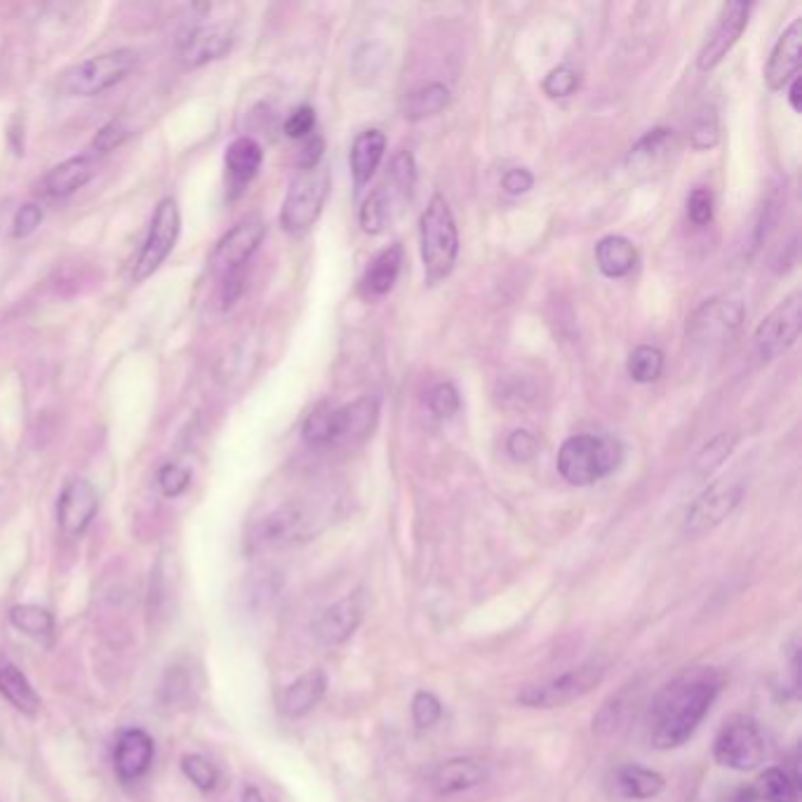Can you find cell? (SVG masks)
<instances>
[{
	"label": "cell",
	"mask_w": 802,
	"mask_h": 802,
	"mask_svg": "<svg viewBox=\"0 0 802 802\" xmlns=\"http://www.w3.org/2000/svg\"><path fill=\"white\" fill-rule=\"evenodd\" d=\"M723 678L713 666H694L661 687L647 713V737L659 751L683 746L711 711Z\"/></svg>",
	"instance_id": "1"
},
{
	"label": "cell",
	"mask_w": 802,
	"mask_h": 802,
	"mask_svg": "<svg viewBox=\"0 0 802 802\" xmlns=\"http://www.w3.org/2000/svg\"><path fill=\"white\" fill-rule=\"evenodd\" d=\"M419 245L426 283L436 285L450 276L459 255V231L452 207L440 193H436L421 212Z\"/></svg>",
	"instance_id": "2"
},
{
	"label": "cell",
	"mask_w": 802,
	"mask_h": 802,
	"mask_svg": "<svg viewBox=\"0 0 802 802\" xmlns=\"http://www.w3.org/2000/svg\"><path fill=\"white\" fill-rule=\"evenodd\" d=\"M624 450L607 436H572L560 445L556 466L570 485L586 487L619 469Z\"/></svg>",
	"instance_id": "3"
},
{
	"label": "cell",
	"mask_w": 802,
	"mask_h": 802,
	"mask_svg": "<svg viewBox=\"0 0 802 802\" xmlns=\"http://www.w3.org/2000/svg\"><path fill=\"white\" fill-rule=\"evenodd\" d=\"M139 55L130 48H118L104 55L90 57L71 66L59 80V90L66 97H99L106 90L116 88L135 71Z\"/></svg>",
	"instance_id": "4"
},
{
	"label": "cell",
	"mask_w": 802,
	"mask_h": 802,
	"mask_svg": "<svg viewBox=\"0 0 802 802\" xmlns=\"http://www.w3.org/2000/svg\"><path fill=\"white\" fill-rule=\"evenodd\" d=\"M327 193H330V172L323 165L313 170H299L280 207V226L287 233L309 231L323 212Z\"/></svg>",
	"instance_id": "5"
},
{
	"label": "cell",
	"mask_w": 802,
	"mask_h": 802,
	"mask_svg": "<svg viewBox=\"0 0 802 802\" xmlns=\"http://www.w3.org/2000/svg\"><path fill=\"white\" fill-rule=\"evenodd\" d=\"M605 678V666L598 664V661H591V664H584L574 671H567L558 678L544 680V683L537 685H527L518 692V704H523L527 708H560L572 704L581 697H586L588 692H593L596 687L603 683Z\"/></svg>",
	"instance_id": "6"
},
{
	"label": "cell",
	"mask_w": 802,
	"mask_h": 802,
	"mask_svg": "<svg viewBox=\"0 0 802 802\" xmlns=\"http://www.w3.org/2000/svg\"><path fill=\"white\" fill-rule=\"evenodd\" d=\"M179 231H182L179 205L175 198L167 196L160 200L156 212H153L149 233H146L142 252H139L135 269H132V280H135V283H144L146 278H151L153 273L165 264L170 252L175 250Z\"/></svg>",
	"instance_id": "7"
},
{
	"label": "cell",
	"mask_w": 802,
	"mask_h": 802,
	"mask_svg": "<svg viewBox=\"0 0 802 802\" xmlns=\"http://www.w3.org/2000/svg\"><path fill=\"white\" fill-rule=\"evenodd\" d=\"M713 758L718 765L737 772H751L763 763L765 739L755 720L746 718V715H734V718L725 720L723 730L715 737Z\"/></svg>",
	"instance_id": "8"
},
{
	"label": "cell",
	"mask_w": 802,
	"mask_h": 802,
	"mask_svg": "<svg viewBox=\"0 0 802 802\" xmlns=\"http://www.w3.org/2000/svg\"><path fill=\"white\" fill-rule=\"evenodd\" d=\"M800 325H802V302L800 294L795 292L791 297H786L777 309L767 313V316L760 320V325L755 327L753 346L758 358L770 363V360H777L779 356H784L786 351H791L793 344L798 342L800 337Z\"/></svg>",
	"instance_id": "9"
},
{
	"label": "cell",
	"mask_w": 802,
	"mask_h": 802,
	"mask_svg": "<svg viewBox=\"0 0 802 802\" xmlns=\"http://www.w3.org/2000/svg\"><path fill=\"white\" fill-rule=\"evenodd\" d=\"M741 494L744 490L734 480H718V483L708 485L685 513V532L692 537L711 532L713 527L732 516V511L739 506Z\"/></svg>",
	"instance_id": "10"
},
{
	"label": "cell",
	"mask_w": 802,
	"mask_h": 802,
	"mask_svg": "<svg viewBox=\"0 0 802 802\" xmlns=\"http://www.w3.org/2000/svg\"><path fill=\"white\" fill-rule=\"evenodd\" d=\"M379 421V398L363 396L342 407H327V445H358Z\"/></svg>",
	"instance_id": "11"
},
{
	"label": "cell",
	"mask_w": 802,
	"mask_h": 802,
	"mask_svg": "<svg viewBox=\"0 0 802 802\" xmlns=\"http://www.w3.org/2000/svg\"><path fill=\"white\" fill-rule=\"evenodd\" d=\"M266 236V224L262 217L252 215L238 222L229 233L219 238V243L212 252V269L222 276L243 271V266L250 262L252 255L259 250Z\"/></svg>",
	"instance_id": "12"
},
{
	"label": "cell",
	"mask_w": 802,
	"mask_h": 802,
	"mask_svg": "<svg viewBox=\"0 0 802 802\" xmlns=\"http://www.w3.org/2000/svg\"><path fill=\"white\" fill-rule=\"evenodd\" d=\"M748 17H751V5L744 3V0H732V3L723 5L711 36H708L704 48L699 52L697 64L701 71L715 69V66L730 55V50L737 45L741 33L746 31Z\"/></svg>",
	"instance_id": "13"
},
{
	"label": "cell",
	"mask_w": 802,
	"mask_h": 802,
	"mask_svg": "<svg viewBox=\"0 0 802 802\" xmlns=\"http://www.w3.org/2000/svg\"><path fill=\"white\" fill-rule=\"evenodd\" d=\"M744 318V306L734 299H708L694 311L687 323V339L692 342H720L734 332Z\"/></svg>",
	"instance_id": "14"
},
{
	"label": "cell",
	"mask_w": 802,
	"mask_h": 802,
	"mask_svg": "<svg viewBox=\"0 0 802 802\" xmlns=\"http://www.w3.org/2000/svg\"><path fill=\"white\" fill-rule=\"evenodd\" d=\"M97 509H99V497L95 485L83 478L71 480V483L62 490V494H59L57 501L59 527H62L64 534H69V537H80V534L88 530L92 520H95Z\"/></svg>",
	"instance_id": "15"
},
{
	"label": "cell",
	"mask_w": 802,
	"mask_h": 802,
	"mask_svg": "<svg viewBox=\"0 0 802 802\" xmlns=\"http://www.w3.org/2000/svg\"><path fill=\"white\" fill-rule=\"evenodd\" d=\"M363 621V598L360 593L346 596L313 619L311 631L320 645L334 647L349 640Z\"/></svg>",
	"instance_id": "16"
},
{
	"label": "cell",
	"mask_w": 802,
	"mask_h": 802,
	"mask_svg": "<svg viewBox=\"0 0 802 802\" xmlns=\"http://www.w3.org/2000/svg\"><path fill=\"white\" fill-rule=\"evenodd\" d=\"M264 163V151L257 139L238 137L226 146L224 153V170H226V186L229 196L236 200L245 193L247 186L255 182Z\"/></svg>",
	"instance_id": "17"
},
{
	"label": "cell",
	"mask_w": 802,
	"mask_h": 802,
	"mask_svg": "<svg viewBox=\"0 0 802 802\" xmlns=\"http://www.w3.org/2000/svg\"><path fill=\"white\" fill-rule=\"evenodd\" d=\"M802 59V19H793L774 45L765 66V83L770 90H781L798 76Z\"/></svg>",
	"instance_id": "18"
},
{
	"label": "cell",
	"mask_w": 802,
	"mask_h": 802,
	"mask_svg": "<svg viewBox=\"0 0 802 802\" xmlns=\"http://www.w3.org/2000/svg\"><path fill=\"white\" fill-rule=\"evenodd\" d=\"M233 45V33L229 26L224 24H210V26H196L189 36L182 40L179 48V57H182L184 66H205L207 62L222 59Z\"/></svg>",
	"instance_id": "19"
},
{
	"label": "cell",
	"mask_w": 802,
	"mask_h": 802,
	"mask_svg": "<svg viewBox=\"0 0 802 802\" xmlns=\"http://www.w3.org/2000/svg\"><path fill=\"white\" fill-rule=\"evenodd\" d=\"M306 530V513L299 506H283V509L269 513L252 527L250 544L252 548H271L283 546L287 541L302 537Z\"/></svg>",
	"instance_id": "20"
},
{
	"label": "cell",
	"mask_w": 802,
	"mask_h": 802,
	"mask_svg": "<svg viewBox=\"0 0 802 802\" xmlns=\"http://www.w3.org/2000/svg\"><path fill=\"white\" fill-rule=\"evenodd\" d=\"M153 739L144 730H125L118 737L116 751H113V765L118 777L123 781H135L149 772L153 763Z\"/></svg>",
	"instance_id": "21"
},
{
	"label": "cell",
	"mask_w": 802,
	"mask_h": 802,
	"mask_svg": "<svg viewBox=\"0 0 802 802\" xmlns=\"http://www.w3.org/2000/svg\"><path fill=\"white\" fill-rule=\"evenodd\" d=\"M92 177H95V160H92L90 153L73 156L52 167L48 175H45L43 184H40V191L48 198H69L83 189Z\"/></svg>",
	"instance_id": "22"
},
{
	"label": "cell",
	"mask_w": 802,
	"mask_h": 802,
	"mask_svg": "<svg viewBox=\"0 0 802 802\" xmlns=\"http://www.w3.org/2000/svg\"><path fill=\"white\" fill-rule=\"evenodd\" d=\"M487 777H490V772H487V765L483 760L454 758L436 767L431 784L440 795H454L483 784Z\"/></svg>",
	"instance_id": "23"
},
{
	"label": "cell",
	"mask_w": 802,
	"mask_h": 802,
	"mask_svg": "<svg viewBox=\"0 0 802 802\" xmlns=\"http://www.w3.org/2000/svg\"><path fill=\"white\" fill-rule=\"evenodd\" d=\"M325 690L327 675L320 668H311V671L299 675L292 685H287L283 697H280V711L287 718H302L318 706V701L325 697Z\"/></svg>",
	"instance_id": "24"
},
{
	"label": "cell",
	"mask_w": 802,
	"mask_h": 802,
	"mask_svg": "<svg viewBox=\"0 0 802 802\" xmlns=\"http://www.w3.org/2000/svg\"><path fill=\"white\" fill-rule=\"evenodd\" d=\"M673 151H675L673 130L654 128L650 132H645V135L633 144L631 153H628V165H631V170L652 175L654 170H661V167L671 160Z\"/></svg>",
	"instance_id": "25"
},
{
	"label": "cell",
	"mask_w": 802,
	"mask_h": 802,
	"mask_svg": "<svg viewBox=\"0 0 802 802\" xmlns=\"http://www.w3.org/2000/svg\"><path fill=\"white\" fill-rule=\"evenodd\" d=\"M386 151V137L384 132L379 130H365L353 139L351 146V175L356 189H363L365 184H370V179L377 172V167L382 165Z\"/></svg>",
	"instance_id": "26"
},
{
	"label": "cell",
	"mask_w": 802,
	"mask_h": 802,
	"mask_svg": "<svg viewBox=\"0 0 802 802\" xmlns=\"http://www.w3.org/2000/svg\"><path fill=\"white\" fill-rule=\"evenodd\" d=\"M664 786H666V781L661 774L645 770V767H638V765L619 767V770L612 774V781H610L612 795L621 800L654 798V795H659L661 791H664Z\"/></svg>",
	"instance_id": "27"
},
{
	"label": "cell",
	"mask_w": 802,
	"mask_h": 802,
	"mask_svg": "<svg viewBox=\"0 0 802 802\" xmlns=\"http://www.w3.org/2000/svg\"><path fill=\"white\" fill-rule=\"evenodd\" d=\"M596 264L607 278H626L638 264L636 245L624 236H605L596 245Z\"/></svg>",
	"instance_id": "28"
},
{
	"label": "cell",
	"mask_w": 802,
	"mask_h": 802,
	"mask_svg": "<svg viewBox=\"0 0 802 802\" xmlns=\"http://www.w3.org/2000/svg\"><path fill=\"white\" fill-rule=\"evenodd\" d=\"M400 266H403V247L391 245L379 252L372 259V264L367 266L363 276V290L367 297H384V294H389L398 280Z\"/></svg>",
	"instance_id": "29"
},
{
	"label": "cell",
	"mask_w": 802,
	"mask_h": 802,
	"mask_svg": "<svg viewBox=\"0 0 802 802\" xmlns=\"http://www.w3.org/2000/svg\"><path fill=\"white\" fill-rule=\"evenodd\" d=\"M400 203H405V200L389 184L372 191L365 198L363 207H360V226H363V231L370 233V236L382 233L393 222V215H396Z\"/></svg>",
	"instance_id": "30"
},
{
	"label": "cell",
	"mask_w": 802,
	"mask_h": 802,
	"mask_svg": "<svg viewBox=\"0 0 802 802\" xmlns=\"http://www.w3.org/2000/svg\"><path fill=\"white\" fill-rule=\"evenodd\" d=\"M0 694H3L19 713L24 715L38 713L40 708L38 692L33 690L29 678H26L15 664H10V661H3V664H0Z\"/></svg>",
	"instance_id": "31"
},
{
	"label": "cell",
	"mask_w": 802,
	"mask_h": 802,
	"mask_svg": "<svg viewBox=\"0 0 802 802\" xmlns=\"http://www.w3.org/2000/svg\"><path fill=\"white\" fill-rule=\"evenodd\" d=\"M450 104V90L443 83H429L421 88L412 90L403 102V116L407 120H424L431 116H438L445 106Z\"/></svg>",
	"instance_id": "32"
},
{
	"label": "cell",
	"mask_w": 802,
	"mask_h": 802,
	"mask_svg": "<svg viewBox=\"0 0 802 802\" xmlns=\"http://www.w3.org/2000/svg\"><path fill=\"white\" fill-rule=\"evenodd\" d=\"M753 793L763 802H800V777H791L779 767H770L755 781Z\"/></svg>",
	"instance_id": "33"
},
{
	"label": "cell",
	"mask_w": 802,
	"mask_h": 802,
	"mask_svg": "<svg viewBox=\"0 0 802 802\" xmlns=\"http://www.w3.org/2000/svg\"><path fill=\"white\" fill-rule=\"evenodd\" d=\"M628 377L638 384H652L657 382L664 372V353L657 346H638L631 351L626 363Z\"/></svg>",
	"instance_id": "34"
},
{
	"label": "cell",
	"mask_w": 802,
	"mask_h": 802,
	"mask_svg": "<svg viewBox=\"0 0 802 802\" xmlns=\"http://www.w3.org/2000/svg\"><path fill=\"white\" fill-rule=\"evenodd\" d=\"M10 624L26 633V636L45 638L55 628V619H52L48 610H43L38 605H15L10 610Z\"/></svg>",
	"instance_id": "35"
},
{
	"label": "cell",
	"mask_w": 802,
	"mask_h": 802,
	"mask_svg": "<svg viewBox=\"0 0 802 802\" xmlns=\"http://www.w3.org/2000/svg\"><path fill=\"white\" fill-rule=\"evenodd\" d=\"M734 445H737V436H734V433L723 431V433H718V436H713L697 452V457H694V471H697L699 476H706V473L718 469V466L723 464L727 457H730Z\"/></svg>",
	"instance_id": "36"
},
{
	"label": "cell",
	"mask_w": 802,
	"mask_h": 802,
	"mask_svg": "<svg viewBox=\"0 0 802 802\" xmlns=\"http://www.w3.org/2000/svg\"><path fill=\"white\" fill-rule=\"evenodd\" d=\"M386 184H389L403 200L412 198L414 184H417V165H414V156L410 151H398L396 156L391 158Z\"/></svg>",
	"instance_id": "37"
},
{
	"label": "cell",
	"mask_w": 802,
	"mask_h": 802,
	"mask_svg": "<svg viewBox=\"0 0 802 802\" xmlns=\"http://www.w3.org/2000/svg\"><path fill=\"white\" fill-rule=\"evenodd\" d=\"M720 139L718 113L713 106H704L690 125V146L694 151H711Z\"/></svg>",
	"instance_id": "38"
},
{
	"label": "cell",
	"mask_w": 802,
	"mask_h": 802,
	"mask_svg": "<svg viewBox=\"0 0 802 802\" xmlns=\"http://www.w3.org/2000/svg\"><path fill=\"white\" fill-rule=\"evenodd\" d=\"M497 398L506 407H525L537 398V386L527 377H506L497 386Z\"/></svg>",
	"instance_id": "39"
},
{
	"label": "cell",
	"mask_w": 802,
	"mask_h": 802,
	"mask_svg": "<svg viewBox=\"0 0 802 802\" xmlns=\"http://www.w3.org/2000/svg\"><path fill=\"white\" fill-rule=\"evenodd\" d=\"M182 772L186 774V779H189L191 784L196 786L198 791H203V793L212 791V788H215L217 781H219L217 767L212 765L207 758H203V755H196V753L184 755V758H182Z\"/></svg>",
	"instance_id": "40"
},
{
	"label": "cell",
	"mask_w": 802,
	"mask_h": 802,
	"mask_svg": "<svg viewBox=\"0 0 802 802\" xmlns=\"http://www.w3.org/2000/svg\"><path fill=\"white\" fill-rule=\"evenodd\" d=\"M459 405V391L450 382L436 384L426 393V407H429V412L436 419H452L459 412Z\"/></svg>",
	"instance_id": "41"
},
{
	"label": "cell",
	"mask_w": 802,
	"mask_h": 802,
	"mask_svg": "<svg viewBox=\"0 0 802 802\" xmlns=\"http://www.w3.org/2000/svg\"><path fill=\"white\" fill-rule=\"evenodd\" d=\"M130 135L128 125L123 123V120H111V123H106L102 130L97 132L95 139H92V153L90 156H106V153L116 151L120 144L125 142Z\"/></svg>",
	"instance_id": "42"
},
{
	"label": "cell",
	"mask_w": 802,
	"mask_h": 802,
	"mask_svg": "<svg viewBox=\"0 0 802 802\" xmlns=\"http://www.w3.org/2000/svg\"><path fill=\"white\" fill-rule=\"evenodd\" d=\"M579 88V76L577 71L570 69V66H558L544 78V92L553 99H563L570 97Z\"/></svg>",
	"instance_id": "43"
},
{
	"label": "cell",
	"mask_w": 802,
	"mask_h": 802,
	"mask_svg": "<svg viewBox=\"0 0 802 802\" xmlns=\"http://www.w3.org/2000/svg\"><path fill=\"white\" fill-rule=\"evenodd\" d=\"M412 715H414V723L426 730V727H433L438 723L440 715H443V706H440L436 694L417 692L412 699Z\"/></svg>",
	"instance_id": "44"
},
{
	"label": "cell",
	"mask_w": 802,
	"mask_h": 802,
	"mask_svg": "<svg viewBox=\"0 0 802 802\" xmlns=\"http://www.w3.org/2000/svg\"><path fill=\"white\" fill-rule=\"evenodd\" d=\"M191 485V471L179 464H165L158 473V487L165 497H179Z\"/></svg>",
	"instance_id": "45"
},
{
	"label": "cell",
	"mask_w": 802,
	"mask_h": 802,
	"mask_svg": "<svg viewBox=\"0 0 802 802\" xmlns=\"http://www.w3.org/2000/svg\"><path fill=\"white\" fill-rule=\"evenodd\" d=\"M687 217L694 226H706L713 219V193L699 186L687 198Z\"/></svg>",
	"instance_id": "46"
},
{
	"label": "cell",
	"mask_w": 802,
	"mask_h": 802,
	"mask_svg": "<svg viewBox=\"0 0 802 802\" xmlns=\"http://www.w3.org/2000/svg\"><path fill=\"white\" fill-rule=\"evenodd\" d=\"M313 128H316V111L311 106H297L285 120V135L292 139L311 137Z\"/></svg>",
	"instance_id": "47"
},
{
	"label": "cell",
	"mask_w": 802,
	"mask_h": 802,
	"mask_svg": "<svg viewBox=\"0 0 802 802\" xmlns=\"http://www.w3.org/2000/svg\"><path fill=\"white\" fill-rule=\"evenodd\" d=\"M43 222V210L36 203H26L17 210L15 219H12V238H29L33 231Z\"/></svg>",
	"instance_id": "48"
},
{
	"label": "cell",
	"mask_w": 802,
	"mask_h": 802,
	"mask_svg": "<svg viewBox=\"0 0 802 802\" xmlns=\"http://www.w3.org/2000/svg\"><path fill=\"white\" fill-rule=\"evenodd\" d=\"M539 450V443L537 438H534V433L525 431V429H518L513 431L509 440H506V452H509L511 459H516L523 464V461H530L534 459V454Z\"/></svg>",
	"instance_id": "49"
},
{
	"label": "cell",
	"mask_w": 802,
	"mask_h": 802,
	"mask_svg": "<svg viewBox=\"0 0 802 802\" xmlns=\"http://www.w3.org/2000/svg\"><path fill=\"white\" fill-rule=\"evenodd\" d=\"M534 186V177L530 170H525V167H513V170L506 172L504 177H501V189H504L509 196H523Z\"/></svg>",
	"instance_id": "50"
},
{
	"label": "cell",
	"mask_w": 802,
	"mask_h": 802,
	"mask_svg": "<svg viewBox=\"0 0 802 802\" xmlns=\"http://www.w3.org/2000/svg\"><path fill=\"white\" fill-rule=\"evenodd\" d=\"M323 153H325L323 137L318 135L309 137V142L304 144L302 158H299V170H313V167H318L320 160H323Z\"/></svg>",
	"instance_id": "51"
},
{
	"label": "cell",
	"mask_w": 802,
	"mask_h": 802,
	"mask_svg": "<svg viewBox=\"0 0 802 802\" xmlns=\"http://www.w3.org/2000/svg\"><path fill=\"white\" fill-rule=\"evenodd\" d=\"M243 287H245L243 271H236V273H229V276H224V287H222L224 309H231V306L238 302V297L243 294Z\"/></svg>",
	"instance_id": "52"
},
{
	"label": "cell",
	"mask_w": 802,
	"mask_h": 802,
	"mask_svg": "<svg viewBox=\"0 0 802 802\" xmlns=\"http://www.w3.org/2000/svg\"><path fill=\"white\" fill-rule=\"evenodd\" d=\"M788 104H791V109L795 113H800V109H802V83H800V76H795L791 83H788Z\"/></svg>",
	"instance_id": "53"
},
{
	"label": "cell",
	"mask_w": 802,
	"mask_h": 802,
	"mask_svg": "<svg viewBox=\"0 0 802 802\" xmlns=\"http://www.w3.org/2000/svg\"><path fill=\"white\" fill-rule=\"evenodd\" d=\"M243 802H264V798H262V793H259V788L247 786L243 791Z\"/></svg>",
	"instance_id": "54"
},
{
	"label": "cell",
	"mask_w": 802,
	"mask_h": 802,
	"mask_svg": "<svg viewBox=\"0 0 802 802\" xmlns=\"http://www.w3.org/2000/svg\"><path fill=\"white\" fill-rule=\"evenodd\" d=\"M758 798H755V793H753V788H746V791H739V795H737V802H755Z\"/></svg>",
	"instance_id": "55"
}]
</instances>
